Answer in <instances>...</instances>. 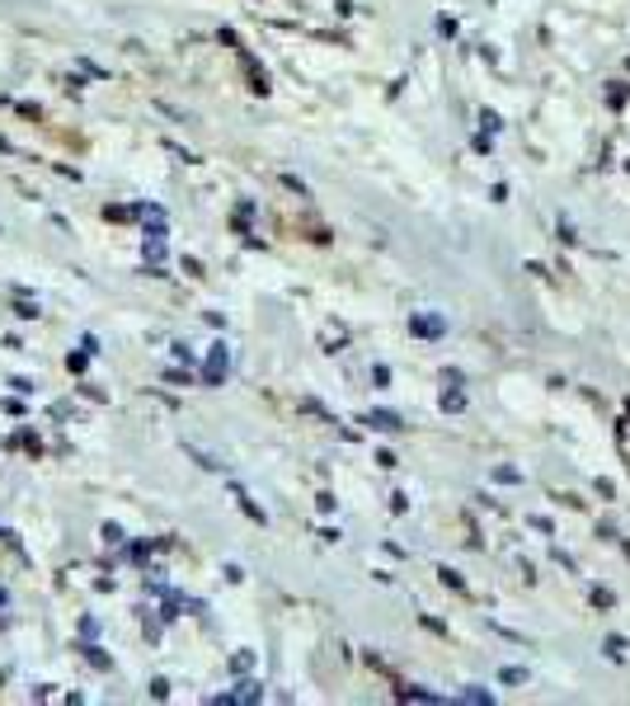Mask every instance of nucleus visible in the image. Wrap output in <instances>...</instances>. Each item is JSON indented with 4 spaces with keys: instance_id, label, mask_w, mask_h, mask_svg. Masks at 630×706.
I'll use <instances>...</instances> for the list:
<instances>
[{
    "instance_id": "1",
    "label": "nucleus",
    "mask_w": 630,
    "mask_h": 706,
    "mask_svg": "<svg viewBox=\"0 0 630 706\" xmlns=\"http://www.w3.org/2000/svg\"><path fill=\"white\" fill-rule=\"evenodd\" d=\"M415 330H419V335H438L443 321H415Z\"/></svg>"
},
{
    "instance_id": "2",
    "label": "nucleus",
    "mask_w": 630,
    "mask_h": 706,
    "mask_svg": "<svg viewBox=\"0 0 630 706\" xmlns=\"http://www.w3.org/2000/svg\"><path fill=\"white\" fill-rule=\"evenodd\" d=\"M588 598H593V607H612V594H607V588H593Z\"/></svg>"
},
{
    "instance_id": "3",
    "label": "nucleus",
    "mask_w": 630,
    "mask_h": 706,
    "mask_svg": "<svg viewBox=\"0 0 630 706\" xmlns=\"http://www.w3.org/2000/svg\"><path fill=\"white\" fill-rule=\"evenodd\" d=\"M607 655L621 659V655H626V641H617V636H612V641H607Z\"/></svg>"
},
{
    "instance_id": "4",
    "label": "nucleus",
    "mask_w": 630,
    "mask_h": 706,
    "mask_svg": "<svg viewBox=\"0 0 630 706\" xmlns=\"http://www.w3.org/2000/svg\"><path fill=\"white\" fill-rule=\"evenodd\" d=\"M499 678H504V683H527V674H522V669H504Z\"/></svg>"
}]
</instances>
